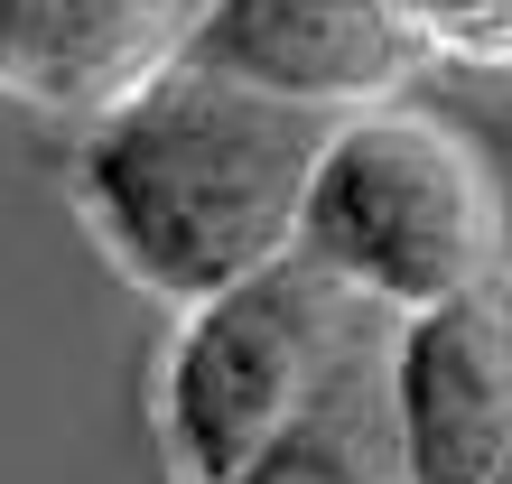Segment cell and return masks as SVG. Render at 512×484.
I'll return each instance as SVG.
<instances>
[{
  "label": "cell",
  "instance_id": "ba28073f",
  "mask_svg": "<svg viewBox=\"0 0 512 484\" xmlns=\"http://www.w3.org/2000/svg\"><path fill=\"white\" fill-rule=\"evenodd\" d=\"M419 75H466L503 84L512 75V0H382Z\"/></svg>",
  "mask_w": 512,
  "mask_h": 484
},
{
  "label": "cell",
  "instance_id": "7a4b0ae2",
  "mask_svg": "<svg viewBox=\"0 0 512 484\" xmlns=\"http://www.w3.org/2000/svg\"><path fill=\"white\" fill-rule=\"evenodd\" d=\"M298 261H317L336 289H354L382 317H419L494 280L512 252H503V187L475 131L419 103L345 112L308 177Z\"/></svg>",
  "mask_w": 512,
  "mask_h": 484
},
{
  "label": "cell",
  "instance_id": "5b68a950",
  "mask_svg": "<svg viewBox=\"0 0 512 484\" xmlns=\"http://www.w3.org/2000/svg\"><path fill=\"white\" fill-rule=\"evenodd\" d=\"M187 66L252 84L270 103H298L317 121L401 103L419 84V56L401 47L382 0H205Z\"/></svg>",
  "mask_w": 512,
  "mask_h": 484
},
{
  "label": "cell",
  "instance_id": "8992f818",
  "mask_svg": "<svg viewBox=\"0 0 512 484\" xmlns=\"http://www.w3.org/2000/svg\"><path fill=\"white\" fill-rule=\"evenodd\" d=\"M205 0H0V94L94 121L187 56Z\"/></svg>",
  "mask_w": 512,
  "mask_h": 484
},
{
  "label": "cell",
  "instance_id": "3957f363",
  "mask_svg": "<svg viewBox=\"0 0 512 484\" xmlns=\"http://www.w3.org/2000/svg\"><path fill=\"white\" fill-rule=\"evenodd\" d=\"M391 336V317L336 289L317 261H270L243 289L177 317L159 354V447L187 484L243 475L261 447H280L354 363Z\"/></svg>",
  "mask_w": 512,
  "mask_h": 484
},
{
  "label": "cell",
  "instance_id": "30bf717a",
  "mask_svg": "<svg viewBox=\"0 0 512 484\" xmlns=\"http://www.w3.org/2000/svg\"><path fill=\"white\" fill-rule=\"evenodd\" d=\"M494 484H512V457H503V475H494Z\"/></svg>",
  "mask_w": 512,
  "mask_h": 484
},
{
  "label": "cell",
  "instance_id": "6da1fadb",
  "mask_svg": "<svg viewBox=\"0 0 512 484\" xmlns=\"http://www.w3.org/2000/svg\"><path fill=\"white\" fill-rule=\"evenodd\" d=\"M336 121L270 103L177 56L140 94L84 121L75 140V215L94 252L159 308H205L252 270L298 252L308 177Z\"/></svg>",
  "mask_w": 512,
  "mask_h": 484
},
{
  "label": "cell",
  "instance_id": "52a82bcc",
  "mask_svg": "<svg viewBox=\"0 0 512 484\" xmlns=\"http://www.w3.org/2000/svg\"><path fill=\"white\" fill-rule=\"evenodd\" d=\"M391 345V336H382ZM382 345L298 419L280 447H261L243 475L224 484H410L401 475V438H391V391H382Z\"/></svg>",
  "mask_w": 512,
  "mask_h": 484
},
{
  "label": "cell",
  "instance_id": "9c48e42d",
  "mask_svg": "<svg viewBox=\"0 0 512 484\" xmlns=\"http://www.w3.org/2000/svg\"><path fill=\"white\" fill-rule=\"evenodd\" d=\"M485 121H494L503 140H512V75H503V84H485Z\"/></svg>",
  "mask_w": 512,
  "mask_h": 484
},
{
  "label": "cell",
  "instance_id": "277c9868",
  "mask_svg": "<svg viewBox=\"0 0 512 484\" xmlns=\"http://www.w3.org/2000/svg\"><path fill=\"white\" fill-rule=\"evenodd\" d=\"M382 391L410 484H494L512 457V261L419 317H391Z\"/></svg>",
  "mask_w": 512,
  "mask_h": 484
}]
</instances>
